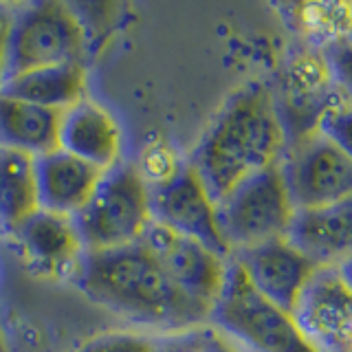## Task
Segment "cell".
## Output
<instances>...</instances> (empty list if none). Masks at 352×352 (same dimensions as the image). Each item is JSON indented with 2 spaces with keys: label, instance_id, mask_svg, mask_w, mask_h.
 Here are the masks:
<instances>
[{
  "label": "cell",
  "instance_id": "8",
  "mask_svg": "<svg viewBox=\"0 0 352 352\" xmlns=\"http://www.w3.org/2000/svg\"><path fill=\"white\" fill-rule=\"evenodd\" d=\"M280 172L295 209L352 198V161L319 130L289 141Z\"/></svg>",
  "mask_w": 352,
  "mask_h": 352
},
{
  "label": "cell",
  "instance_id": "1",
  "mask_svg": "<svg viewBox=\"0 0 352 352\" xmlns=\"http://www.w3.org/2000/svg\"><path fill=\"white\" fill-rule=\"evenodd\" d=\"M289 148V132L269 84L240 88L218 110L187 161L214 203L251 176L278 168Z\"/></svg>",
  "mask_w": 352,
  "mask_h": 352
},
{
  "label": "cell",
  "instance_id": "17",
  "mask_svg": "<svg viewBox=\"0 0 352 352\" xmlns=\"http://www.w3.org/2000/svg\"><path fill=\"white\" fill-rule=\"evenodd\" d=\"M64 110L38 106L0 91V150L40 159L60 150Z\"/></svg>",
  "mask_w": 352,
  "mask_h": 352
},
{
  "label": "cell",
  "instance_id": "9",
  "mask_svg": "<svg viewBox=\"0 0 352 352\" xmlns=\"http://www.w3.org/2000/svg\"><path fill=\"white\" fill-rule=\"evenodd\" d=\"M143 245L187 300L214 315V308L227 284L229 258L192 238L174 234L172 229L159 223L150 227Z\"/></svg>",
  "mask_w": 352,
  "mask_h": 352
},
{
  "label": "cell",
  "instance_id": "14",
  "mask_svg": "<svg viewBox=\"0 0 352 352\" xmlns=\"http://www.w3.org/2000/svg\"><path fill=\"white\" fill-rule=\"evenodd\" d=\"M60 150L108 172L124 161V130L104 104L86 97L64 110Z\"/></svg>",
  "mask_w": 352,
  "mask_h": 352
},
{
  "label": "cell",
  "instance_id": "13",
  "mask_svg": "<svg viewBox=\"0 0 352 352\" xmlns=\"http://www.w3.org/2000/svg\"><path fill=\"white\" fill-rule=\"evenodd\" d=\"M229 260L238 264L264 300L286 313H293L304 286L317 271L315 264L286 238L234 253Z\"/></svg>",
  "mask_w": 352,
  "mask_h": 352
},
{
  "label": "cell",
  "instance_id": "19",
  "mask_svg": "<svg viewBox=\"0 0 352 352\" xmlns=\"http://www.w3.org/2000/svg\"><path fill=\"white\" fill-rule=\"evenodd\" d=\"M86 66L84 62L51 66L31 73L14 75L3 82L0 91L14 97L27 99L38 106H47L53 110H66L77 102L86 99Z\"/></svg>",
  "mask_w": 352,
  "mask_h": 352
},
{
  "label": "cell",
  "instance_id": "16",
  "mask_svg": "<svg viewBox=\"0 0 352 352\" xmlns=\"http://www.w3.org/2000/svg\"><path fill=\"white\" fill-rule=\"evenodd\" d=\"M104 174L95 165L64 150H55L36 159V179L40 209L75 218L91 201Z\"/></svg>",
  "mask_w": 352,
  "mask_h": 352
},
{
  "label": "cell",
  "instance_id": "27",
  "mask_svg": "<svg viewBox=\"0 0 352 352\" xmlns=\"http://www.w3.org/2000/svg\"><path fill=\"white\" fill-rule=\"evenodd\" d=\"M339 271H341V275H344V278H346V282L352 286V258H350V260H346L344 264H341Z\"/></svg>",
  "mask_w": 352,
  "mask_h": 352
},
{
  "label": "cell",
  "instance_id": "15",
  "mask_svg": "<svg viewBox=\"0 0 352 352\" xmlns=\"http://www.w3.org/2000/svg\"><path fill=\"white\" fill-rule=\"evenodd\" d=\"M286 240L317 269L352 258V198L315 209H295Z\"/></svg>",
  "mask_w": 352,
  "mask_h": 352
},
{
  "label": "cell",
  "instance_id": "10",
  "mask_svg": "<svg viewBox=\"0 0 352 352\" xmlns=\"http://www.w3.org/2000/svg\"><path fill=\"white\" fill-rule=\"evenodd\" d=\"M9 242L16 247L25 267L47 282L75 284L88 253L75 218L47 209L31 216Z\"/></svg>",
  "mask_w": 352,
  "mask_h": 352
},
{
  "label": "cell",
  "instance_id": "18",
  "mask_svg": "<svg viewBox=\"0 0 352 352\" xmlns=\"http://www.w3.org/2000/svg\"><path fill=\"white\" fill-rule=\"evenodd\" d=\"M40 212L36 159L0 150V238L11 240Z\"/></svg>",
  "mask_w": 352,
  "mask_h": 352
},
{
  "label": "cell",
  "instance_id": "25",
  "mask_svg": "<svg viewBox=\"0 0 352 352\" xmlns=\"http://www.w3.org/2000/svg\"><path fill=\"white\" fill-rule=\"evenodd\" d=\"M330 71H333V77L339 86L341 95H344L346 102L352 104V42H344L337 44V47L324 51Z\"/></svg>",
  "mask_w": 352,
  "mask_h": 352
},
{
  "label": "cell",
  "instance_id": "6",
  "mask_svg": "<svg viewBox=\"0 0 352 352\" xmlns=\"http://www.w3.org/2000/svg\"><path fill=\"white\" fill-rule=\"evenodd\" d=\"M86 31L80 16L64 3L18 5L11 33L7 77L77 64L84 60Z\"/></svg>",
  "mask_w": 352,
  "mask_h": 352
},
{
  "label": "cell",
  "instance_id": "21",
  "mask_svg": "<svg viewBox=\"0 0 352 352\" xmlns=\"http://www.w3.org/2000/svg\"><path fill=\"white\" fill-rule=\"evenodd\" d=\"M159 352H242L214 324L196 326L181 333L161 335Z\"/></svg>",
  "mask_w": 352,
  "mask_h": 352
},
{
  "label": "cell",
  "instance_id": "23",
  "mask_svg": "<svg viewBox=\"0 0 352 352\" xmlns=\"http://www.w3.org/2000/svg\"><path fill=\"white\" fill-rule=\"evenodd\" d=\"M139 174L143 176V181H146L152 187H159L163 183H168L170 179H174L176 174H179L187 161H183L179 154L174 152L172 146H150L146 152H143L141 157V163H135Z\"/></svg>",
  "mask_w": 352,
  "mask_h": 352
},
{
  "label": "cell",
  "instance_id": "22",
  "mask_svg": "<svg viewBox=\"0 0 352 352\" xmlns=\"http://www.w3.org/2000/svg\"><path fill=\"white\" fill-rule=\"evenodd\" d=\"M161 335L148 333V330L130 328V330H108L99 333L77 352H159Z\"/></svg>",
  "mask_w": 352,
  "mask_h": 352
},
{
  "label": "cell",
  "instance_id": "12",
  "mask_svg": "<svg viewBox=\"0 0 352 352\" xmlns=\"http://www.w3.org/2000/svg\"><path fill=\"white\" fill-rule=\"evenodd\" d=\"M150 192L154 223L229 258V249L218 227L216 203L190 163L174 179L159 187H152Z\"/></svg>",
  "mask_w": 352,
  "mask_h": 352
},
{
  "label": "cell",
  "instance_id": "20",
  "mask_svg": "<svg viewBox=\"0 0 352 352\" xmlns=\"http://www.w3.org/2000/svg\"><path fill=\"white\" fill-rule=\"evenodd\" d=\"M280 11L304 47L328 51L352 42V3H293Z\"/></svg>",
  "mask_w": 352,
  "mask_h": 352
},
{
  "label": "cell",
  "instance_id": "7",
  "mask_svg": "<svg viewBox=\"0 0 352 352\" xmlns=\"http://www.w3.org/2000/svg\"><path fill=\"white\" fill-rule=\"evenodd\" d=\"M273 93L289 141L317 132L319 121L328 110L346 102L330 71L326 53L300 42L286 58L280 71V86L273 88Z\"/></svg>",
  "mask_w": 352,
  "mask_h": 352
},
{
  "label": "cell",
  "instance_id": "24",
  "mask_svg": "<svg viewBox=\"0 0 352 352\" xmlns=\"http://www.w3.org/2000/svg\"><path fill=\"white\" fill-rule=\"evenodd\" d=\"M319 132L328 137L335 146L352 161V104L341 102L330 108L319 121Z\"/></svg>",
  "mask_w": 352,
  "mask_h": 352
},
{
  "label": "cell",
  "instance_id": "4",
  "mask_svg": "<svg viewBox=\"0 0 352 352\" xmlns=\"http://www.w3.org/2000/svg\"><path fill=\"white\" fill-rule=\"evenodd\" d=\"M212 324L245 352H317L293 315L264 300L234 260Z\"/></svg>",
  "mask_w": 352,
  "mask_h": 352
},
{
  "label": "cell",
  "instance_id": "28",
  "mask_svg": "<svg viewBox=\"0 0 352 352\" xmlns=\"http://www.w3.org/2000/svg\"><path fill=\"white\" fill-rule=\"evenodd\" d=\"M0 352H7V348H5V339H3V335H0Z\"/></svg>",
  "mask_w": 352,
  "mask_h": 352
},
{
  "label": "cell",
  "instance_id": "26",
  "mask_svg": "<svg viewBox=\"0 0 352 352\" xmlns=\"http://www.w3.org/2000/svg\"><path fill=\"white\" fill-rule=\"evenodd\" d=\"M14 18H16V5L0 3V86H3L5 77H7V71H9Z\"/></svg>",
  "mask_w": 352,
  "mask_h": 352
},
{
  "label": "cell",
  "instance_id": "2",
  "mask_svg": "<svg viewBox=\"0 0 352 352\" xmlns=\"http://www.w3.org/2000/svg\"><path fill=\"white\" fill-rule=\"evenodd\" d=\"M75 286L97 306L154 335L212 324V315L176 289L143 242L86 253Z\"/></svg>",
  "mask_w": 352,
  "mask_h": 352
},
{
  "label": "cell",
  "instance_id": "5",
  "mask_svg": "<svg viewBox=\"0 0 352 352\" xmlns=\"http://www.w3.org/2000/svg\"><path fill=\"white\" fill-rule=\"evenodd\" d=\"M216 214L229 258L264 242L286 238L295 207L284 185L280 165L240 183L216 203Z\"/></svg>",
  "mask_w": 352,
  "mask_h": 352
},
{
  "label": "cell",
  "instance_id": "29",
  "mask_svg": "<svg viewBox=\"0 0 352 352\" xmlns=\"http://www.w3.org/2000/svg\"><path fill=\"white\" fill-rule=\"evenodd\" d=\"M242 352H245V350H242Z\"/></svg>",
  "mask_w": 352,
  "mask_h": 352
},
{
  "label": "cell",
  "instance_id": "11",
  "mask_svg": "<svg viewBox=\"0 0 352 352\" xmlns=\"http://www.w3.org/2000/svg\"><path fill=\"white\" fill-rule=\"evenodd\" d=\"M291 315L317 352H344L352 341V286L337 267L317 269Z\"/></svg>",
  "mask_w": 352,
  "mask_h": 352
},
{
  "label": "cell",
  "instance_id": "3",
  "mask_svg": "<svg viewBox=\"0 0 352 352\" xmlns=\"http://www.w3.org/2000/svg\"><path fill=\"white\" fill-rule=\"evenodd\" d=\"M88 253L135 247L154 225L152 192L137 165L121 161L104 174L91 201L75 216Z\"/></svg>",
  "mask_w": 352,
  "mask_h": 352
}]
</instances>
